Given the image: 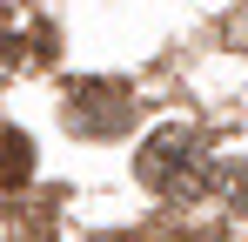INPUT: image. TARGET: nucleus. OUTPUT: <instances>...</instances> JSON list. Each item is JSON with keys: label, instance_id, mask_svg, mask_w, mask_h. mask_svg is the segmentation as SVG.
<instances>
[{"label": "nucleus", "instance_id": "nucleus-1", "mask_svg": "<svg viewBox=\"0 0 248 242\" xmlns=\"http://www.w3.org/2000/svg\"><path fill=\"white\" fill-rule=\"evenodd\" d=\"M67 121H74L81 135H114L127 121V87L121 81H81L74 101H67Z\"/></svg>", "mask_w": 248, "mask_h": 242}, {"label": "nucleus", "instance_id": "nucleus-2", "mask_svg": "<svg viewBox=\"0 0 248 242\" xmlns=\"http://www.w3.org/2000/svg\"><path fill=\"white\" fill-rule=\"evenodd\" d=\"M188 148H195V135L188 128H161L148 148H141V182H155V189H168L174 175H181V161H188Z\"/></svg>", "mask_w": 248, "mask_h": 242}, {"label": "nucleus", "instance_id": "nucleus-3", "mask_svg": "<svg viewBox=\"0 0 248 242\" xmlns=\"http://www.w3.org/2000/svg\"><path fill=\"white\" fill-rule=\"evenodd\" d=\"M34 175V141L20 128H0V189H20Z\"/></svg>", "mask_w": 248, "mask_h": 242}, {"label": "nucleus", "instance_id": "nucleus-4", "mask_svg": "<svg viewBox=\"0 0 248 242\" xmlns=\"http://www.w3.org/2000/svg\"><path fill=\"white\" fill-rule=\"evenodd\" d=\"M94 242H134V236H94Z\"/></svg>", "mask_w": 248, "mask_h": 242}, {"label": "nucleus", "instance_id": "nucleus-5", "mask_svg": "<svg viewBox=\"0 0 248 242\" xmlns=\"http://www.w3.org/2000/svg\"><path fill=\"white\" fill-rule=\"evenodd\" d=\"M188 242H195V236H188Z\"/></svg>", "mask_w": 248, "mask_h": 242}]
</instances>
